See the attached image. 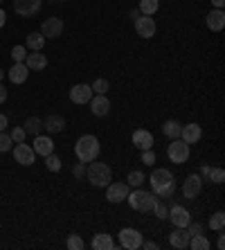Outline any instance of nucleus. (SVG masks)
<instances>
[{
  "label": "nucleus",
  "instance_id": "e433bc0d",
  "mask_svg": "<svg viewBox=\"0 0 225 250\" xmlns=\"http://www.w3.org/2000/svg\"><path fill=\"white\" fill-rule=\"evenodd\" d=\"M153 212H156L158 219H167V216H169V209H167V205L162 203V201H156V205H153Z\"/></svg>",
  "mask_w": 225,
  "mask_h": 250
},
{
  "label": "nucleus",
  "instance_id": "a19ab883",
  "mask_svg": "<svg viewBox=\"0 0 225 250\" xmlns=\"http://www.w3.org/2000/svg\"><path fill=\"white\" fill-rule=\"evenodd\" d=\"M187 232H189L191 237H194V234H203V226H201V223H191L189 221V226H187Z\"/></svg>",
  "mask_w": 225,
  "mask_h": 250
},
{
  "label": "nucleus",
  "instance_id": "39448f33",
  "mask_svg": "<svg viewBox=\"0 0 225 250\" xmlns=\"http://www.w3.org/2000/svg\"><path fill=\"white\" fill-rule=\"evenodd\" d=\"M167 158L176 165H185L187 160H189V145L183 142L180 138L171 140V145L167 146Z\"/></svg>",
  "mask_w": 225,
  "mask_h": 250
},
{
  "label": "nucleus",
  "instance_id": "1a4fd4ad",
  "mask_svg": "<svg viewBox=\"0 0 225 250\" xmlns=\"http://www.w3.org/2000/svg\"><path fill=\"white\" fill-rule=\"evenodd\" d=\"M14 158H16L18 165L27 167V165H34L36 153H34V149H32L29 145H25V142H18V145L14 146Z\"/></svg>",
  "mask_w": 225,
  "mask_h": 250
},
{
  "label": "nucleus",
  "instance_id": "a18cd8bd",
  "mask_svg": "<svg viewBox=\"0 0 225 250\" xmlns=\"http://www.w3.org/2000/svg\"><path fill=\"white\" fill-rule=\"evenodd\" d=\"M75 176H77V178H81V176H83V163H79L75 167Z\"/></svg>",
  "mask_w": 225,
  "mask_h": 250
},
{
  "label": "nucleus",
  "instance_id": "7c9ffc66",
  "mask_svg": "<svg viewBox=\"0 0 225 250\" xmlns=\"http://www.w3.org/2000/svg\"><path fill=\"white\" fill-rule=\"evenodd\" d=\"M25 57H27V47L25 45H14V50H12L14 63H25Z\"/></svg>",
  "mask_w": 225,
  "mask_h": 250
},
{
  "label": "nucleus",
  "instance_id": "c9c22d12",
  "mask_svg": "<svg viewBox=\"0 0 225 250\" xmlns=\"http://www.w3.org/2000/svg\"><path fill=\"white\" fill-rule=\"evenodd\" d=\"M90 88H93L95 95H106V93H108V82H106V79H97V82H95Z\"/></svg>",
  "mask_w": 225,
  "mask_h": 250
},
{
  "label": "nucleus",
  "instance_id": "09e8293b",
  "mask_svg": "<svg viewBox=\"0 0 225 250\" xmlns=\"http://www.w3.org/2000/svg\"><path fill=\"white\" fill-rule=\"evenodd\" d=\"M216 246H219V250H223V248H225V239H223V234L219 237V244H216Z\"/></svg>",
  "mask_w": 225,
  "mask_h": 250
},
{
  "label": "nucleus",
  "instance_id": "aec40b11",
  "mask_svg": "<svg viewBox=\"0 0 225 250\" xmlns=\"http://www.w3.org/2000/svg\"><path fill=\"white\" fill-rule=\"evenodd\" d=\"M7 75H9V82L12 83H25L29 77V68L25 63H14Z\"/></svg>",
  "mask_w": 225,
  "mask_h": 250
},
{
  "label": "nucleus",
  "instance_id": "bb28decb",
  "mask_svg": "<svg viewBox=\"0 0 225 250\" xmlns=\"http://www.w3.org/2000/svg\"><path fill=\"white\" fill-rule=\"evenodd\" d=\"M25 133H32V135H41V131H43V120H39V117H27L23 124Z\"/></svg>",
  "mask_w": 225,
  "mask_h": 250
},
{
  "label": "nucleus",
  "instance_id": "412c9836",
  "mask_svg": "<svg viewBox=\"0 0 225 250\" xmlns=\"http://www.w3.org/2000/svg\"><path fill=\"white\" fill-rule=\"evenodd\" d=\"M65 126V120L61 115H47L45 120H43V128H45L47 133L52 135V133H61Z\"/></svg>",
  "mask_w": 225,
  "mask_h": 250
},
{
  "label": "nucleus",
  "instance_id": "20e7f679",
  "mask_svg": "<svg viewBox=\"0 0 225 250\" xmlns=\"http://www.w3.org/2000/svg\"><path fill=\"white\" fill-rule=\"evenodd\" d=\"M128 205L133 209H138V212H151L153 205H156L158 196L153 192H144V189H135V192H128L126 196Z\"/></svg>",
  "mask_w": 225,
  "mask_h": 250
},
{
  "label": "nucleus",
  "instance_id": "393cba45",
  "mask_svg": "<svg viewBox=\"0 0 225 250\" xmlns=\"http://www.w3.org/2000/svg\"><path fill=\"white\" fill-rule=\"evenodd\" d=\"M93 248H95V250H113V248H117V246H115V241L110 239V234L102 232V234H95Z\"/></svg>",
  "mask_w": 225,
  "mask_h": 250
},
{
  "label": "nucleus",
  "instance_id": "ddd939ff",
  "mask_svg": "<svg viewBox=\"0 0 225 250\" xmlns=\"http://www.w3.org/2000/svg\"><path fill=\"white\" fill-rule=\"evenodd\" d=\"M156 21L151 16H142V18H135V32H138L142 39H151V36H156Z\"/></svg>",
  "mask_w": 225,
  "mask_h": 250
},
{
  "label": "nucleus",
  "instance_id": "9b49d317",
  "mask_svg": "<svg viewBox=\"0 0 225 250\" xmlns=\"http://www.w3.org/2000/svg\"><path fill=\"white\" fill-rule=\"evenodd\" d=\"M201 192H203V178H201V176H198V174L187 176V181L183 183V196L194 201V198H196Z\"/></svg>",
  "mask_w": 225,
  "mask_h": 250
},
{
  "label": "nucleus",
  "instance_id": "3c124183",
  "mask_svg": "<svg viewBox=\"0 0 225 250\" xmlns=\"http://www.w3.org/2000/svg\"><path fill=\"white\" fill-rule=\"evenodd\" d=\"M0 79H2V70H0Z\"/></svg>",
  "mask_w": 225,
  "mask_h": 250
},
{
  "label": "nucleus",
  "instance_id": "c03bdc74",
  "mask_svg": "<svg viewBox=\"0 0 225 250\" xmlns=\"http://www.w3.org/2000/svg\"><path fill=\"white\" fill-rule=\"evenodd\" d=\"M140 248H146V250H156V248H158V244H153V241H146V244H144V241H142V246H140Z\"/></svg>",
  "mask_w": 225,
  "mask_h": 250
},
{
  "label": "nucleus",
  "instance_id": "2eb2a0df",
  "mask_svg": "<svg viewBox=\"0 0 225 250\" xmlns=\"http://www.w3.org/2000/svg\"><path fill=\"white\" fill-rule=\"evenodd\" d=\"M201 135H203V128L196 122L183 124V128H180V140L187 142V145H196L198 140H201Z\"/></svg>",
  "mask_w": 225,
  "mask_h": 250
},
{
  "label": "nucleus",
  "instance_id": "4468645a",
  "mask_svg": "<svg viewBox=\"0 0 225 250\" xmlns=\"http://www.w3.org/2000/svg\"><path fill=\"white\" fill-rule=\"evenodd\" d=\"M167 219H171L173 228H187V226H189V221H191L189 212H187L183 205H173V208L169 209V216H167Z\"/></svg>",
  "mask_w": 225,
  "mask_h": 250
},
{
  "label": "nucleus",
  "instance_id": "ea45409f",
  "mask_svg": "<svg viewBox=\"0 0 225 250\" xmlns=\"http://www.w3.org/2000/svg\"><path fill=\"white\" fill-rule=\"evenodd\" d=\"M142 163H144V165H153V163H156V153L151 151V149L142 151Z\"/></svg>",
  "mask_w": 225,
  "mask_h": 250
},
{
  "label": "nucleus",
  "instance_id": "5701e85b",
  "mask_svg": "<svg viewBox=\"0 0 225 250\" xmlns=\"http://www.w3.org/2000/svg\"><path fill=\"white\" fill-rule=\"evenodd\" d=\"M43 45H45V36L41 34V32H32V34H27V39H25V47H27L29 52H41Z\"/></svg>",
  "mask_w": 225,
  "mask_h": 250
},
{
  "label": "nucleus",
  "instance_id": "f8f14e48",
  "mask_svg": "<svg viewBox=\"0 0 225 250\" xmlns=\"http://www.w3.org/2000/svg\"><path fill=\"white\" fill-rule=\"evenodd\" d=\"M93 88L86 86V83H77V86L70 88V102H75V104H88L93 99Z\"/></svg>",
  "mask_w": 225,
  "mask_h": 250
},
{
  "label": "nucleus",
  "instance_id": "cd10ccee",
  "mask_svg": "<svg viewBox=\"0 0 225 250\" xmlns=\"http://www.w3.org/2000/svg\"><path fill=\"white\" fill-rule=\"evenodd\" d=\"M189 248L191 250H209L212 248V244L207 241L205 234H194V237L189 239Z\"/></svg>",
  "mask_w": 225,
  "mask_h": 250
},
{
  "label": "nucleus",
  "instance_id": "4c0bfd02",
  "mask_svg": "<svg viewBox=\"0 0 225 250\" xmlns=\"http://www.w3.org/2000/svg\"><path fill=\"white\" fill-rule=\"evenodd\" d=\"M9 135H12V140L18 145V142H25V135H27V133H25V128H23V126H14V131H12Z\"/></svg>",
  "mask_w": 225,
  "mask_h": 250
},
{
  "label": "nucleus",
  "instance_id": "603ef678",
  "mask_svg": "<svg viewBox=\"0 0 225 250\" xmlns=\"http://www.w3.org/2000/svg\"><path fill=\"white\" fill-rule=\"evenodd\" d=\"M0 2H2V0H0Z\"/></svg>",
  "mask_w": 225,
  "mask_h": 250
},
{
  "label": "nucleus",
  "instance_id": "0eeeda50",
  "mask_svg": "<svg viewBox=\"0 0 225 250\" xmlns=\"http://www.w3.org/2000/svg\"><path fill=\"white\" fill-rule=\"evenodd\" d=\"M128 192H131L128 183H108L106 185V201L108 203H122V201H126Z\"/></svg>",
  "mask_w": 225,
  "mask_h": 250
},
{
  "label": "nucleus",
  "instance_id": "9d476101",
  "mask_svg": "<svg viewBox=\"0 0 225 250\" xmlns=\"http://www.w3.org/2000/svg\"><path fill=\"white\" fill-rule=\"evenodd\" d=\"M41 34L45 39H57V36L63 34V21L61 18H45L41 23Z\"/></svg>",
  "mask_w": 225,
  "mask_h": 250
},
{
  "label": "nucleus",
  "instance_id": "473e14b6",
  "mask_svg": "<svg viewBox=\"0 0 225 250\" xmlns=\"http://www.w3.org/2000/svg\"><path fill=\"white\" fill-rule=\"evenodd\" d=\"M45 167L50 169V171H59V169H61V158L54 156V153L45 156Z\"/></svg>",
  "mask_w": 225,
  "mask_h": 250
},
{
  "label": "nucleus",
  "instance_id": "79ce46f5",
  "mask_svg": "<svg viewBox=\"0 0 225 250\" xmlns=\"http://www.w3.org/2000/svg\"><path fill=\"white\" fill-rule=\"evenodd\" d=\"M7 124H9V120H7V115H2V113H0V131H5V128H7Z\"/></svg>",
  "mask_w": 225,
  "mask_h": 250
},
{
  "label": "nucleus",
  "instance_id": "f257e3e1",
  "mask_svg": "<svg viewBox=\"0 0 225 250\" xmlns=\"http://www.w3.org/2000/svg\"><path fill=\"white\" fill-rule=\"evenodd\" d=\"M151 187H153V194L158 198H173L176 194V181L169 169H153L151 171Z\"/></svg>",
  "mask_w": 225,
  "mask_h": 250
},
{
  "label": "nucleus",
  "instance_id": "f704fd0d",
  "mask_svg": "<svg viewBox=\"0 0 225 250\" xmlns=\"http://www.w3.org/2000/svg\"><path fill=\"white\" fill-rule=\"evenodd\" d=\"M12 135L9 133H5V131H0V153H5V151H9L12 149Z\"/></svg>",
  "mask_w": 225,
  "mask_h": 250
},
{
  "label": "nucleus",
  "instance_id": "4be33fe9",
  "mask_svg": "<svg viewBox=\"0 0 225 250\" xmlns=\"http://www.w3.org/2000/svg\"><path fill=\"white\" fill-rule=\"evenodd\" d=\"M207 27L212 29V32H221V29L225 27V14H223V9H212V12L207 14Z\"/></svg>",
  "mask_w": 225,
  "mask_h": 250
},
{
  "label": "nucleus",
  "instance_id": "de8ad7c7",
  "mask_svg": "<svg viewBox=\"0 0 225 250\" xmlns=\"http://www.w3.org/2000/svg\"><path fill=\"white\" fill-rule=\"evenodd\" d=\"M212 5L216 7V9H223V5H225V0H212Z\"/></svg>",
  "mask_w": 225,
  "mask_h": 250
},
{
  "label": "nucleus",
  "instance_id": "8fccbe9b",
  "mask_svg": "<svg viewBox=\"0 0 225 250\" xmlns=\"http://www.w3.org/2000/svg\"><path fill=\"white\" fill-rule=\"evenodd\" d=\"M209 174H212V167H203V176H205V178H207Z\"/></svg>",
  "mask_w": 225,
  "mask_h": 250
},
{
  "label": "nucleus",
  "instance_id": "6e6552de",
  "mask_svg": "<svg viewBox=\"0 0 225 250\" xmlns=\"http://www.w3.org/2000/svg\"><path fill=\"white\" fill-rule=\"evenodd\" d=\"M41 5H43V0H14V12H16L18 16L29 18L39 12Z\"/></svg>",
  "mask_w": 225,
  "mask_h": 250
},
{
  "label": "nucleus",
  "instance_id": "a211bd4d",
  "mask_svg": "<svg viewBox=\"0 0 225 250\" xmlns=\"http://www.w3.org/2000/svg\"><path fill=\"white\" fill-rule=\"evenodd\" d=\"M34 153H39V156H50V153H54V142L50 135H34Z\"/></svg>",
  "mask_w": 225,
  "mask_h": 250
},
{
  "label": "nucleus",
  "instance_id": "423d86ee",
  "mask_svg": "<svg viewBox=\"0 0 225 250\" xmlns=\"http://www.w3.org/2000/svg\"><path fill=\"white\" fill-rule=\"evenodd\" d=\"M142 234H140V230H135V228H122L120 232V246L126 250H140V246H142Z\"/></svg>",
  "mask_w": 225,
  "mask_h": 250
},
{
  "label": "nucleus",
  "instance_id": "a878e982",
  "mask_svg": "<svg viewBox=\"0 0 225 250\" xmlns=\"http://www.w3.org/2000/svg\"><path fill=\"white\" fill-rule=\"evenodd\" d=\"M180 128H183V124L178 120H167V122L162 124V133L167 135L169 140H176V138H180Z\"/></svg>",
  "mask_w": 225,
  "mask_h": 250
},
{
  "label": "nucleus",
  "instance_id": "2f4dec72",
  "mask_svg": "<svg viewBox=\"0 0 225 250\" xmlns=\"http://www.w3.org/2000/svg\"><path fill=\"white\" fill-rule=\"evenodd\" d=\"M65 246H68L70 250H83L86 248V244H83V239H81L79 234H70L68 241H65Z\"/></svg>",
  "mask_w": 225,
  "mask_h": 250
},
{
  "label": "nucleus",
  "instance_id": "dca6fc26",
  "mask_svg": "<svg viewBox=\"0 0 225 250\" xmlns=\"http://www.w3.org/2000/svg\"><path fill=\"white\" fill-rule=\"evenodd\" d=\"M88 104H90V111L97 117H106L110 113V102L106 95H93V99H90Z\"/></svg>",
  "mask_w": 225,
  "mask_h": 250
},
{
  "label": "nucleus",
  "instance_id": "6ab92c4d",
  "mask_svg": "<svg viewBox=\"0 0 225 250\" xmlns=\"http://www.w3.org/2000/svg\"><path fill=\"white\" fill-rule=\"evenodd\" d=\"M133 145L138 146L140 151H146V149L153 146V135H151L149 131H144V128H138V131L133 133Z\"/></svg>",
  "mask_w": 225,
  "mask_h": 250
},
{
  "label": "nucleus",
  "instance_id": "49530a36",
  "mask_svg": "<svg viewBox=\"0 0 225 250\" xmlns=\"http://www.w3.org/2000/svg\"><path fill=\"white\" fill-rule=\"evenodd\" d=\"M7 23V14H5V9H0V27Z\"/></svg>",
  "mask_w": 225,
  "mask_h": 250
},
{
  "label": "nucleus",
  "instance_id": "c85d7f7f",
  "mask_svg": "<svg viewBox=\"0 0 225 250\" xmlns=\"http://www.w3.org/2000/svg\"><path fill=\"white\" fill-rule=\"evenodd\" d=\"M160 7V0H140V12L142 16H153Z\"/></svg>",
  "mask_w": 225,
  "mask_h": 250
},
{
  "label": "nucleus",
  "instance_id": "f03ea898",
  "mask_svg": "<svg viewBox=\"0 0 225 250\" xmlns=\"http://www.w3.org/2000/svg\"><path fill=\"white\" fill-rule=\"evenodd\" d=\"M99 140L95 138V135H81L79 140H77V145H75V153L77 158H79V163H93L95 158L99 156Z\"/></svg>",
  "mask_w": 225,
  "mask_h": 250
},
{
  "label": "nucleus",
  "instance_id": "c756f323",
  "mask_svg": "<svg viewBox=\"0 0 225 250\" xmlns=\"http://www.w3.org/2000/svg\"><path fill=\"white\" fill-rule=\"evenodd\" d=\"M223 226H225V212H216V214H212L209 216V228L212 230H223Z\"/></svg>",
  "mask_w": 225,
  "mask_h": 250
},
{
  "label": "nucleus",
  "instance_id": "58836bf2",
  "mask_svg": "<svg viewBox=\"0 0 225 250\" xmlns=\"http://www.w3.org/2000/svg\"><path fill=\"white\" fill-rule=\"evenodd\" d=\"M209 178H212L216 185H221V183H225V171L221 167H216V169H212V174H209Z\"/></svg>",
  "mask_w": 225,
  "mask_h": 250
},
{
  "label": "nucleus",
  "instance_id": "7ed1b4c3",
  "mask_svg": "<svg viewBox=\"0 0 225 250\" xmlns=\"http://www.w3.org/2000/svg\"><path fill=\"white\" fill-rule=\"evenodd\" d=\"M88 181H90V185L95 187H106L110 181H113V171H110V167L106 163H90L88 165Z\"/></svg>",
  "mask_w": 225,
  "mask_h": 250
},
{
  "label": "nucleus",
  "instance_id": "72a5a7b5",
  "mask_svg": "<svg viewBox=\"0 0 225 250\" xmlns=\"http://www.w3.org/2000/svg\"><path fill=\"white\" fill-rule=\"evenodd\" d=\"M126 181H128V187H140L144 183V174H142V171H131Z\"/></svg>",
  "mask_w": 225,
  "mask_h": 250
},
{
  "label": "nucleus",
  "instance_id": "b1692460",
  "mask_svg": "<svg viewBox=\"0 0 225 250\" xmlns=\"http://www.w3.org/2000/svg\"><path fill=\"white\" fill-rule=\"evenodd\" d=\"M25 65H27L29 70H43L47 65V57L41 52H32L25 57Z\"/></svg>",
  "mask_w": 225,
  "mask_h": 250
},
{
  "label": "nucleus",
  "instance_id": "f3484780",
  "mask_svg": "<svg viewBox=\"0 0 225 250\" xmlns=\"http://www.w3.org/2000/svg\"><path fill=\"white\" fill-rule=\"evenodd\" d=\"M189 239H191V234L187 232V228H173L171 237H169V244L173 248L183 250V248H189Z\"/></svg>",
  "mask_w": 225,
  "mask_h": 250
},
{
  "label": "nucleus",
  "instance_id": "37998d69",
  "mask_svg": "<svg viewBox=\"0 0 225 250\" xmlns=\"http://www.w3.org/2000/svg\"><path fill=\"white\" fill-rule=\"evenodd\" d=\"M5 99H7V88L0 83V104H5Z\"/></svg>",
  "mask_w": 225,
  "mask_h": 250
}]
</instances>
